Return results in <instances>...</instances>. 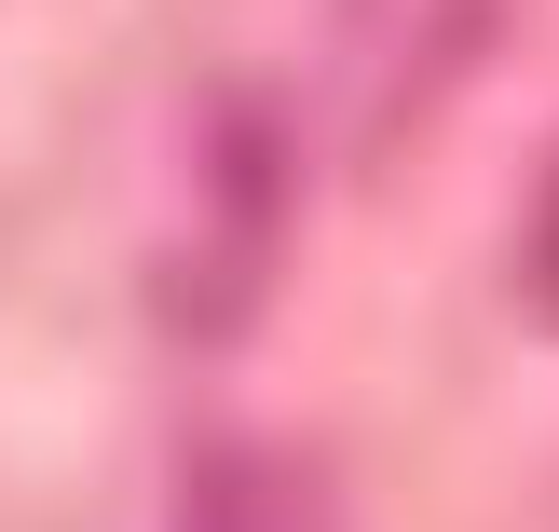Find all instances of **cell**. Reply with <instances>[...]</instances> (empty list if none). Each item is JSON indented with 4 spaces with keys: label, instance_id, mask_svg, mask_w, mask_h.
I'll return each instance as SVG.
<instances>
[{
    "label": "cell",
    "instance_id": "1",
    "mask_svg": "<svg viewBox=\"0 0 559 532\" xmlns=\"http://www.w3.org/2000/svg\"><path fill=\"white\" fill-rule=\"evenodd\" d=\"M178 532H342V492L273 437H218L178 478Z\"/></svg>",
    "mask_w": 559,
    "mask_h": 532
},
{
    "label": "cell",
    "instance_id": "2",
    "mask_svg": "<svg viewBox=\"0 0 559 532\" xmlns=\"http://www.w3.org/2000/svg\"><path fill=\"white\" fill-rule=\"evenodd\" d=\"M519 287H533V315L559 328V164H546V191H533V233H519Z\"/></svg>",
    "mask_w": 559,
    "mask_h": 532
}]
</instances>
